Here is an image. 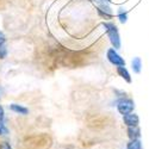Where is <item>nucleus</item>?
<instances>
[{
	"instance_id": "nucleus-1",
	"label": "nucleus",
	"mask_w": 149,
	"mask_h": 149,
	"mask_svg": "<svg viewBox=\"0 0 149 149\" xmlns=\"http://www.w3.org/2000/svg\"><path fill=\"white\" fill-rule=\"evenodd\" d=\"M103 26L106 31V35L110 40V43L112 45V48H115L116 50L120 49L122 47V41H120V35H119V30L117 28V25L112 22H104Z\"/></svg>"
},
{
	"instance_id": "nucleus-2",
	"label": "nucleus",
	"mask_w": 149,
	"mask_h": 149,
	"mask_svg": "<svg viewBox=\"0 0 149 149\" xmlns=\"http://www.w3.org/2000/svg\"><path fill=\"white\" fill-rule=\"evenodd\" d=\"M92 1L95 4L98 15L100 16L103 19H111L112 18L113 12H112V7H111L109 0H92Z\"/></svg>"
},
{
	"instance_id": "nucleus-3",
	"label": "nucleus",
	"mask_w": 149,
	"mask_h": 149,
	"mask_svg": "<svg viewBox=\"0 0 149 149\" xmlns=\"http://www.w3.org/2000/svg\"><path fill=\"white\" fill-rule=\"evenodd\" d=\"M134 109H135V103L131 98L123 97L117 102V111L122 116L134 112Z\"/></svg>"
},
{
	"instance_id": "nucleus-4",
	"label": "nucleus",
	"mask_w": 149,
	"mask_h": 149,
	"mask_svg": "<svg viewBox=\"0 0 149 149\" xmlns=\"http://www.w3.org/2000/svg\"><path fill=\"white\" fill-rule=\"evenodd\" d=\"M106 58L112 66L120 67V66H125V60H124L115 48H109L106 52Z\"/></svg>"
},
{
	"instance_id": "nucleus-5",
	"label": "nucleus",
	"mask_w": 149,
	"mask_h": 149,
	"mask_svg": "<svg viewBox=\"0 0 149 149\" xmlns=\"http://www.w3.org/2000/svg\"><path fill=\"white\" fill-rule=\"evenodd\" d=\"M7 109L11 111V112H13L16 115H20V116H28L30 113L29 109L25 105H22L18 103H10L7 105Z\"/></svg>"
},
{
	"instance_id": "nucleus-6",
	"label": "nucleus",
	"mask_w": 149,
	"mask_h": 149,
	"mask_svg": "<svg viewBox=\"0 0 149 149\" xmlns=\"http://www.w3.org/2000/svg\"><path fill=\"white\" fill-rule=\"evenodd\" d=\"M123 122L127 127H137L140 124V117L135 112H130L123 116Z\"/></svg>"
},
{
	"instance_id": "nucleus-7",
	"label": "nucleus",
	"mask_w": 149,
	"mask_h": 149,
	"mask_svg": "<svg viewBox=\"0 0 149 149\" xmlns=\"http://www.w3.org/2000/svg\"><path fill=\"white\" fill-rule=\"evenodd\" d=\"M116 72H117V74H118V75H119L124 81H125V82H128V84H131V82H132L131 75H130L129 70L125 68V66L117 67V68H116Z\"/></svg>"
},
{
	"instance_id": "nucleus-8",
	"label": "nucleus",
	"mask_w": 149,
	"mask_h": 149,
	"mask_svg": "<svg viewBox=\"0 0 149 149\" xmlns=\"http://www.w3.org/2000/svg\"><path fill=\"white\" fill-rule=\"evenodd\" d=\"M127 134L129 140H139L141 137V129L140 127H128L127 129Z\"/></svg>"
},
{
	"instance_id": "nucleus-9",
	"label": "nucleus",
	"mask_w": 149,
	"mask_h": 149,
	"mask_svg": "<svg viewBox=\"0 0 149 149\" xmlns=\"http://www.w3.org/2000/svg\"><path fill=\"white\" fill-rule=\"evenodd\" d=\"M131 69L136 74H140L141 73V70H142V60H141V57L136 56V57H134L131 60Z\"/></svg>"
},
{
	"instance_id": "nucleus-10",
	"label": "nucleus",
	"mask_w": 149,
	"mask_h": 149,
	"mask_svg": "<svg viewBox=\"0 0 149 149\" xmlns=\"http://www.w3.org/2000/svg\"><path fill=\"white\" fill-rule=\"evenodd\" d=\"M117 18L122 24H125L128 22V11L124 7H119L117 10Z\"/></svg>"
},
{
	"instance_id": "nucleus-11",
	"label": "nucleus",
	"mask_w": 149,
	"mask_h": 149,
	"mask_svg": "<svg viewBox=\"0 0 149 149\" xmlns=\"http://www.w3.org/2000/svg\"><path fill=\"white\" fill-rule=\"evenodd\" d=\"M127 149H143L141 140H130L127 143Z\"/></svg>"
},
{
	"instance_id": "nucleus-12",
	"label": "nucleus",
	"mask_w": 149,
	"mask_h": 149,
	"mask_svg": "<svg viewBox=\"0 0 149 149\" xmlns=\"http://www.w3.org/2000/svg\"><path fill=\"white\" fill-rule=\"evenodd\" d=\"M7 135H10V130L6 127L5 122H1L0 123V137H4V136H7Z\"/></svg>"
},
{
	"instance_id": "nucleus-13",
	"label": "nucleus",
	"mask_w": 149,
	"mask_h": 149,
	"mask_svg": "<svg viewBox=\"0 0 149 149\" xmlns=\"http://www.w3.org/2000/svg\"><path fill=\"white\" fill-rule=\"evenodd\" d=\"M7 54H8V50H7L6 45L0 47V60L6 58V57H7Z\"/></svg>"
},
{
	"instance_id": "nucleus-14",
	"label": "nucleus",
	"mask_w": 149,
	"mask_h": 149,
	"mask_svg": "<svg viewBox=\"0 0 149 149\" xmlns=\"http://www.w3.org/2000/svg\"><path fill=\"white\" fill-rule=\"evenodd\" d=\"M0 149H12V146L7 140H0Z\"/></svg>"
},
{
	"instance_id": "nucleus-15",
	"label": "nucleus",
	"mask_w": 149,
	"mask_h": 149,
	"mask_svg": "<svg viewBox=\"0 0 149 149\" xmlns=\"http://www.w3.org/2000/svg\"><path fill=\"white\" fill-rule=\"evenodd\" d=\"M5 43H6V36L3 30H0V47L5 45Z\"/></svg>"
},
{
	"instance_id": "nucleus-16",
	"label": "nucleus",
	"mask_w": 149,
	"mask_h": 149,
	"mask_svg": "<svg viewBox=\"0 0 149 149\" xmlns=\"http://www.w3.org/2000/svg\"><path fill=\"white\" fill-rule=\"evenodd\" d=\"M5 107L3 105H0V123L5 122Z\"/></svg>"
},
{
	"instance_id": "nucleus-17",
	"label": "nucleus",
	"mask_w": 149,
	"mask_h": 149,
	"mask_svg": "<svg viewBox=\"0 0 149 149\" xmlns=\"http://www.w3.org/2000/svg\"><path fill=\"white\" fill-rule=\"evenodd\" d=\"M0 98H1V95H0Z\"/></svg>"
}]
</instances>
